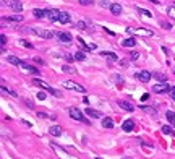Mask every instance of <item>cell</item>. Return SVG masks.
Listing matches in <instances>:
<instances>
[{
    "instance_id": "6da1fadb",
    "label": "cell",
    "mask_w": 175,
    "mask_h": 159,
    "mask_svg": "<svg viewBox=\"0 0 175 159\" xmlns=\"http://www.w3.org/2000/svg\"><path fill=\"white\" fill-rule=\"evenodd\" d=\"M62 86H63L65 89L76 91V93H86L84 86H81V84H78V83H75V81H71V80H63V81H62Z\"/></svg>"
},
{
    "instance_id": "7a4b0ae2",
    "label": "cell",
    "mask_w": 175,
    "mask_h": 159,
    "mask_svg": "<svg viewBox=\"0 0 175 159\" xmlns=\"http://www.w3.org/2000/svg\"><path fill=\"white\" fill-rule=\"evenodd\" d=\"M34 84H37V86H41V88H44L46 91H49L52 96H55V98H62V93L60 91H57V89H54V88H50L49 84L46 83V81H42V80H34Z\"/></svg>"
},
{
    "instance_id": "3957f363",
    "label": "cell",
    "mask_w": 175,
    "mask_h": 159,
    "mask_svg": "<svg viewBox=\"0 0 175 159\" xmlns=\"http://www.w3.org/2000/svg\"><path fill=\"white\" fill-rule=\"evenodd\" d=\"M26 33H31V34H37V36H41L44 39H52L55 34L49 29H25Z\"/></svg>"
},
{
    "instance_id": "277c9868",
    "label": "cell",
    "mask_w": 175,
    "mask_h": 159,
    "mask_svg": "<svg viewBox=\"0 0 175 159\" xmlns=\"http://www.w3.org/2000/svg\"><path fill=\"white\" fill-rule=\"evenodd\" d=\"M127 31L130 34H139V36H154V31L151 29H144V28H127Z\"/></svg>"
},
{
    "instance_id": "5b68a950",
    "label": "cell",
    "mask_w": 175,
    "mask_h": 159,
    "mask_svg": "<svg viewBox=\"0 0 175 159\" xmlns=\"http://www.w3.org/2000/svg\"><path fill=\"white\" fill-rule=\"evenodd\" d=\"M170 86L167 83H159V84H154L152 86V93H157V94H164V93H170Z\"/></svg>"
},
{
    "instance_id": "8992f818",
    "label": "cell",
    "mask_w": 175,
    "mask_h": 159,
    "mask_svg": "<svg viewBox=\"0 0 175 159\" xmlns=\"http://www.w3.org/2000/svg\"><path fill=\"white\" fill-rule=\"evenodd\" d=\"M68 112H70V117H71V118H75V120H78V122H88L86 118H84L83 112H81L80 109H76V107H71Z\"/></svg>"
},
{
    "instance_id": "52a82bcc",
    "label": "cell",
    "mask_w": 175,
    "mask_h": 159,
    "mask_svg": "<svg viewBox=\"0 0 175 159\" xmlns=\"http://www.w3.org/2000/svg\"><path fill=\"white\" fill-rule=\"evenodd\" d=\"M135 76H136V80H139L141 83H148L149 80L152 78V73L148 72V70H143V72H138Z\"/></svg>"
},
{
    "instance_id": "ba28073f",
    "label": "cell",
    "mask_w": 175,
    "mask_h": 159,
    "mask_svg": "<svg viewBox=\"0 0 175 159\" xmlns=\"http://www.w3.org/2000/svg\"><path fill=\"white\" fill-rule=\"evenodd\" d=\"M60 15H62V11H60V10H55V8L47 10V18H49V20H52V21H59Z\"/></svg>"
},
{
    "instance_id": "9c48e42d",
    "label": "cell",
    "mask_w": 175,
    "mask_h": 159,
    "mask_svg": "<svg viewBox=\"0 0 175 159\" xmlns=\"http://www.w3.org/2000/svg\"><path fill=\"white\" fill-rule=\"evenodd\" d=\"M55 36H57V37H59V41H62V42H71V41H73L70 34H68V33H63V31L55 33Z\"/></svg>"
},
{
    "instance_id": "30bf717a",
    "label": "cell",
    "mask_w": 175,
    "mask_h": 159,
    "mask_svg": "<svg viewBox=\"0 0 175 159\" xmlns=\"http://www.w3.org/2000/svg\"><path fill=\"white\" fill-rule=\"evenodd\" d=\"M122 128H123V132H133V128H135V122L131 120V118H127V120L122 123Z\"/></svg>"
},
{
    "instance_id": "8fae6325",
    "label": "cell",
    "mask_w": 175,
    "mask_h": 159,
    "mask_svg": "<svg viewBox=\"0 0 175 159\" xmlns=\"http://www.w3.org/2000/svg\"><path fill=\"white\" fill-rule=\"evenodd\" d=\"M101 55H102V57H107V59H110L112 62H117V60H118L117 54H115V52H110V50H102V52H101Z\"/></svg>"
},
{
    "instance_id": "7c38bea8",
    "label": "cell",
    "mask_w": 175,
    "mask_h": 159,
    "mask_svg": "<svg viewBox=\"0 0 175 159\" xmlns=\"http://www.w3.org/2000/svg\"><path fill=\"white\" fill-rule=\"evenodd\" d=\"M20 68H23V70H25V72H29V73H34V75H37V73H39V70H37V68H36V67H31V65H28V64H25V62H23V64H21V65H20Z\"/></svg>"
},
{
    "instance_id": "4fadbf2b",
    "label": "cell",
    "mask_w": 175,
    "mask_h": 159,
    "mask_svg": "<svg viewBox=\"0 0 175 159\" xmlns=\"http://www.w3.org/2000/svg\"><path fill=\"white\" fill-rule=\"evenodd\" d=\"M86 115L93 117V118H101V117H102V114H101L99 111H94V109H89V107H88V109H86Z\"/></svg>"
},
{
    "instance_id": "5bb4252c",
    "label": "cell",
    "mask_w": 175,
    "mask_h": 159,
    "mask_svg": "<svg viewBox=\"0 0 175 159\" xmlns=\"http://www.w3.org/2000/svg\"><path fill=\"white\" fill-rule=\"evenodd\" d=\"M118 106H120L123 111H128V112H133L135 111V107L130 104V102H125V101H118Z\"/></svg>"
},
{
    "instance_id": "9a60e30c",
    "label": "cell",
    "mask_w": 175,
    "mask_h": 159,
    "mask_svg": "<svg viewBox=\"0 0 175 159\" xmlns=\"http://www.w3.org/2000/svg\"><path fill=\"white\" fill-rule=\"evenodd\" d=\"M49 133L52 136H60L62 135V128L59 127V125H52V127L49 128Z\"/></svg>"
},
{
    "instance_id": "2e32d148",
    "label": "cell",
    "mask_w": 175,
    "mask_h": 159,
    "mask_svg": "<svg viewBox=\"0 0 175 159\" xmlns=\"http://www.w3.org/2000/svg\"><path fill=\"white\" fill-rule=\"evenodd\" d=\"M122 45L123 47H135V45H136V39L128 37V39H125V41H122Z\"/></svg>"
},
{
    "instance_id": "e0dca14e",
    "label": "cell",
    "mask_w": 175,
    "mask_h": 159,
    "mask_svg": "<svg viewBox=\"0 0 175 159\" xmlns=\"http://www.w3.org/2000/svg\"><path fill=\"white\" fill-rule=\"evenodd\" d=\"M109 10L112 11V15H120L122 13V5L120 3H112Z\"/></svg>"
},
{
    "instance_id": "ac0fdd59",
    "label": "cell",
    "mask_w": 175,
    "mask_h": 159,
    "mask_svg": "<svg viewBox=\"0 0 175 159\" xmlns=\"http://www.w3.org/2000/svg\"><path fill=\"white\" fill-rule=\"evenodd\" d=\"M59 21L62 23V25H67V23H70V21H71V16L67 13V11H62V15H60Z\"/></svg>"
},
{
    "instance_id": "d6986e66",
    "label": "cell",
    "mask_w": 175,
    "mask_h": 159,
    "mask_svg": "<svg viewBox=\"0 0 175 159\" xmlns=\"http://www.w3.org/2000/svg\"><path fill=\"white\" fill-rule=\"evenodd\" d=\"M7 60H8V64H12V65H16V67H20L23 62H21L18 57H15V55H8L7 57Z\"/></svg>"
},
{
    "instance_id": "ffe728a7",
    "label": "cell",
    "mask_w": 175,
    "mask_h": 159,
    "mask_svg": "<svg viewBox=\"0 0 175 159\" xmlns=\"http://www.w3.org/2000/svg\"><path fill=\"white\" fill-rule=\"evenodd\" d=\"M32 15L36 16V18H44V16H47V10H41V8H34L32 10Z\"/></svg>"
},
{
    "instance_id": "44dd1931",
    "label": "cell",
    "mask_w": 175,
    "mask_h": 159,
    "mask_svg": "<svg viewBox=\"0 0 175 159\" xmlns=\"http://www.w3.org/2000/svg\"><path fill=\"white\" fill-rule=\"evenodd\" d=\"M102 127L104 128H114V120L110 117H104L102 118Z\"/></svg>"
},
{
    "instance_id": "7402d4cb",
    "label": "cell",
    "mask_w": 175,
    "mask_h": 159,
    "mask_svg": "<svg viewBox=\"0 0 175 159\" xmlns=\"http://www.w3.org/2000/svg\"><path fill=\"white\" fill-rule=\"evenodd\" d=\"M152 78H157L161 83H167V76L162 75V73H159V72H152Z\"/></svg>"
},
{
    "instance_id": "603a6c76",
    "label": "cell",
    "mask_w": 175,
    "mask_h": 159,
    "mask_svg": "<svg viewBox=\"0 0 175 159\" xmlns=\"http://www.w3.org/2000/svg\"><path fill=\"white\" fill-rule=\"evenodd\" d=\"M12 8L15 11H18V13H21V11H23V3L18 2V0H15V2H12Z\"/></svg>"
},
{
    "instance_id": "cb8c5ba5",
    "label": "cell",
    "mask_w": 175,
    "mask_h": 159,
    "mask_svg": "<svg viewBox=\"0 0 175 159\" xmlns=\"http://www.w3.org/2000/svg\"><path fill=\"white\" fill-rule=\"evenodd\" d=\"M165 117H167L169 123H170V125H175V112H172V111H167V112H165Z\"/></svg>"
},
{
    "instance_id": "d4e9b609",
    "label": "cell",
    "mask_w": 175,
    "mask_h": 159,
    "mask_svg": "<svg viewBox=\"0 0 175 159\" xmlns=\"http://www.w3.org/2000/svg\"><path fill=\"white\" fill-rule=\"evenodd\" d=\"M23 18H25L23 15H15V16H8V18H3V20L13 21V23H20V21H23Z\"/></svg>"
},
{
    "instance_id": "484cf974",
    "label": "cell",
    "mask_w": 175,
    "mask_h": 159,
    "mask_svg": "<svg viewBox=\"0 0 175 159\" xmlns=\"http://www.w3.org/2000/svg\"><path fill=\"white\" fill-rule=\"evenodd\" d=\"M62 70L65 73H71V75H76V68L75 67H70V65H63L62 67Z\"/></svg>"
},
{
    "instance_id": "4316f807",
    "label": "cell",
    "mask_w": 175,
    "mask_h": 159,
    "mask_svg": "<svg viewBox=\"0 0 175 159\" xmlns=\"http://www.w3.org/2000/svg\"><path fill=\"white\" fill-rule=\"evenodd\" d=\"M161 132L164 135H173V130H172V127H169V125H164V127L161 128Z\"/></svg>"
},
{
    "instance_id": "83f0119b",
    "label": "cell",
    "mask_w": 175,
    "mask_h": 159,
    "mask_svg": "<svg viewBox=\"0 0 175 159\" xmlns=\"http://www.w3.org/2000/svg\"><path fill=\"white\" fill-rule=\"evenodd\" d=\"M75 60L84 62V60H86V54H84V52H76V54H75Z\"/></svg>"
},
{
    "instance_id": "f1b7e54d",
    "label": "cell",
    "mask_w": 175,
    "mask_h": 159,
    "mask_svg": "<svg viewBox=\"0 0 175 159\" xmlns=\"http://www.w3.org/2000/svg\"><path fill=\"white\" fill-rule=\"evenodd\" d=\"M75 28H78V29H81V31H84L88 28V23L86 21H78L76 25H75Z\"/></svg>"
},
{
    "instance_id": "f546056e",
    "label": "cell",
    "mask_w": 175,
    "mask_h": 159,
    "mask_svg": "<svg viewBox=\"0 0 175 159\" xmlns=\"http://www.w3.org/2000/svg\"><path fill=\"white\" fill-rule=\"evenodd\" d=\"M167 15L170 16L172 20H175V7H169L167 8Z\"/></svg>"
},
{
    "instance_id": "4dcf8cb0",
    "label": "cell",
    "mask_w": 175,
    "mask_h": 159,
    "mask_svg": "<svg viewBox=\"0 0 175 159\" xmlns=\"http://www.w3.org/2000/svg\"><path fill=\"white\" fill-rule=\"evenodd\" d=\"M138 13H141V15H144V16H148V18H151V16H152V13H151V11H148V10H144V8H138Z\"/></svg>"
},
{
    "instance_id": "1f68e13d",
    "label": "cell",
    "mask_w": 175,
    "mask_h": 159,
    "mask_svg": "<svg viewBox=\"0 0 175 159\" xmlns=\"http://www.w3.org/2000/svg\"><path fill=\"white\" fill-rule=\"evenodd\" d=\"M161 26L164 28V29H172V25H170V23H169V21H161Z\"/></svg>"
},
{
    "instance_id": "d6a6232c",
    "label": "cell",
    "mask_w": 175,
    "mask_h": 159,
    "mask_svg": "<svg viewBox=\"0 0 175 159\" xmlns=\"http://www.w3.org/2000/svg\"><path fill=\"white\" fill-rule=\"evenodd\" d=\"M110 2H109V0H101V7H102V8H110Z\"/></svg>"
},
{
    "instance_id": "836d02e7",
    "label": "cell",
    "mask_w": 175,
    "mask_h": 159,
    "mask_svg": "<svg viewBox=\"0 0 175 159\" xmlns=\"http://www.w3.org/2000/svg\"><path fill=\"white\" fill-rule=\"evenodd\" d=\"M80 3L83 5V7H88V5H93L94 0H80Z\"/></svg>"
},
{
    "instance_id": "e575fe53",
    "label": "cell",
    "mask_w": 175,
    "mask_h": 159,
    "mask_svg": "<svg viewBox=\"0 0 175 159\" xmlns=\"http://www.w3.org/2000/svg\"><path fill=\"white\" fill-rule=\"evenodd\" d=\"M138 57H139V52H130V59L131 60H136Z\"/></svg>"
},
{
    "instance_id": "d590c367",
    "label": "cell",
    "mask_w": 175,
    "mask_h": 159,
    "mask_svg": "<svg viewBox=\"0 0 175 159\" xmlns=\"http://www.w3.org/2000/svg\"><path fill=\"white\" fill-rule=\"evenodd\" d=\"M63 57L67 60H75V54H73V55L71 54H63Z\"/></svg>"
},
{
    "instance_id": "8d00e7d4",
    "label": "cell",
    "mask_w": 175,
    "mask_h": 159,
    "mask_svg": "<svg viewBox=\"0 0 175 159\" xmlns=\"http://www.w3.org/2000/svg\"><path fill=\"white\" fill-rule=\"evenodd\" d=\"M37 99L39 101H44V99H46V93H37Z\"/></svg>"
},
{
    "instance_id": "74e56055",
    "label": "cell",
    "mask_w": 175,
    "mask_h": 159,
    "mask_svg": "<svg viewBox=\"0 0 175 159\" xmlns=\"http://www.w3.org/2000/svg\"><path fill=\"white\" fill-rule=\"evenodd\" d=\"M37 117H39V118H47V114H44V112H37Z\"/></svg>"
},
{
    "instance_id": "f35d334b",
    "label": "cell",
    "mask_w": 175,
    "mask_h": 159,
    "mask_svg": "<svg viewBox=\"0 0 175 159\" xmlns=\"http://www.w3.org/2000/svg\"><path fill=\"white\" fill-rule=\"evenodd\" d=\"M5 44H7V36L2 34V45H5Z\"/></svg>"
},
{
    "instance_id": "ab89813d",
    "label": "cell",
    "mask_w": 175,
    "mask_h": 159,
    "mask_svg": "<svg viewBox=\"0 0 175 159\" xmlns=\"http://www.w3.org/2000/svg\"><path fill=\"white\" fill-rule=\"evenodd\" d=\"M21 44L26 45V47H32V44H31V42H26V41H21Z\"/></svg>"
},
{
    "instance_id": "60d3db41",
    "label": "cell",
    "mask_w": 175,
    "mask_h": 159,
    "mask_svg": "<svg viewBox=\"0 0 175 159\" xmlns=\"http://www.w3.org/2000/svg\"><path fill=\"white\" fill-rule=\"evenodd\" d=\"M170 96H172V99L175 101V88H172V89H170Z\"/></svg>"
},
{
    "instance_id": "b9f144b4",
    "label": "cell",
    "mask_w": 175,
    "mask_h": 159,
    "mask_svg": "<svg viewBox=\"0 0 175 159\" xmlns=\"http://www.w3.org/2000/svg\"><path fill=\"white\" fill-rule=\"evenodd\" d=\"M26 104H28V107H31V109L34 107V106H32V102H31V101H26Z\"/></svg>"
},
{
    "instance_id": "7bdbcfd3",
    "label": "cell",
    "mask_w": 175,
    "mask_h": 159,
    "mask_svg": "<svg viewBox=\"0 0 175 159\" xmlns=\"http://www.w3.org/2000/svg\"><path fill=\"white\" fill-rule=\"evenodd\" d=\"M148 2H151V3H161V2H157V0H148Z\"/></svg>"
},
{
    "instance_id": "ee69618b",
    "label": "cell",
    "mask_w": 175,
    "mask_h": 159,
    "mask_svg": "<svg viewBox=\"0 0 175 159\" xmlns=\"http://www.w3.org/2000/svg\"><path fill=\"white\" fill-rule=\"evenodd\" d=\"M173 73H175V70H173Z\"/></svg>"
},
{
    "instance_id": "f6af8a7d",
    "label": "cell",
    "mask_w": 175,
    "mask_h": 159,
    "mask_svg": "<svg viewBox=\"0 0 175 159\" xmlns=\"http://www.w3.org/2000/svg\"><path fill=\"white\" fill-rule=\"evenodd\" d=\"M125 159H128V157H125Z\"/></svg>"
},
{
    "instance_id": "bcb514c9",
    "label": "cell",
    "mask_w": 175,
    "mask_h": 159,
    "mask_svg": "<svg viewBox=\"0 0 175 159\" xmlns=\"http://www.w3.org/2000/svg\"><path fill=\"white\" fill-rule=\"evenodd\" d=\"M173 7H175V5H173Z\"/></svg>"
}]
</instances>
